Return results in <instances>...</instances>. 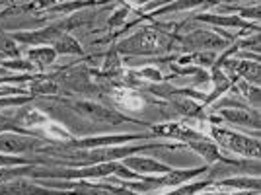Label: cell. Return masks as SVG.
<instances>
[{
    "instance_id": "ba28073f",
    "label": "cell",
    "mask_w": 261,
    "mask_h": 195,
    "mask_svg": "<svg viewBox=\"0 0 261 195\" xmlns=\"http://www.w3.org/2000/svg\"><path fill=\"white\" fill-rule=\"evenodd\" d=\"M215 66L222 68L230 78H238L246 80L253 86H259L261 80V66L259 61H251V59H240V57H230L222 63H215Z\"/></svg>"
},
{
    "instance_id": "603a6c76",
    "label": "cell",
    "mask_w": 261,
    "mask_h": 195,
    "mask_svg": "<svg viewBox=\"0 0 261 195\" xmlns=\"http://www.w3.org/2000/svg\"><path fill=\"white\" fill-rule=\"evenodd\" d=\"M0 133H20V135H33L30 131L18 127V123L14 119V115H8V113H2L0 111ZM35 137V135H33Z\"/></svg>"
},
{
    "instance_id": "5b68a950",
    "label": "cell",
    "mask_w": 261,
    "mask_h": 195,
    "mask_svg": "<svg viewBox=\"0 0 261 195\" xmlns=\"http://www.w3.org/2000/svg\"><path fill=\"white\" fill-rule=\"evenodd\" d=\"M175 43L179 45V51L184 53H201V51H213V53H224L228 49L230 41L224 39L218 32L211 30H193L184 35H177Z\"/></svg>"
},
{
    "instance_id": "5bb4252c",
    "label": "cell",
    "mask_w": 261,
    "mask_h": 195,
    "mask_svg": "<svg viewBox=\"0 0 261 195\" xmlns=\"http://www.w3.org/2000/svg\"><path fill=\"white\" fill-rule=\"evenodd\" d=\"M123 166H127L129 170L133 172H137L139 176H146V174H154V176H160V174H166L172 170V166H168V164L164 162H158V160H154V158H148V156H139V154H135V156H127L125 160H121Z\"/></svg>"
},
{
    "instance_id": "277c9868",
    "label": "cell",
    "mask_w": 261,
    "mask_h": 195,
    "mask_svg": "<svg viewBox=\"0 0 261 195\" xmlns=\"http://www.w3.org/2000/svg\"><path fill=\"white\" fill-rule=\"evenodd\" d=\"M207 135L217 142L220 149L232 154H240L246 158H259V137H248L244 133L232 129H224L220 125L207 123Z\"/></svg>"
},
{
    "instance_id": "ac0fdd59",
    "label": "cell",
    "mask_w": 261,
    "mask_h": 195,
    "mask_svg": "<svg viewBox=\"0 0 261 195\" xmlns=\"http://www.w3.org/2000/svg\"><path fill=\"white\" fill-rule=\"evenodd\" d=\"M232 80V88L238 92V98L240 100H244V102H250L251 108L257 109L259 106V86H253L250 82H246V80H238V78H230Z\"/></svg>"
},
{
    "instance_id": "ffe728a7",
    "label": "cell",
    "mask_w": 261,
    "mask_h": 195,
    "mask_svg": "<svg viewBox=\"0 0 261 195\" xmlns=\"http://www.w3.org/2000/svg\"><path fill=\"white\" fill-rule=\"evenodd\" d=\"M130 12H133V4H130V2L121 4L119 8L108 18V28H106V30H117V32H119L121 28L125 26V20H127V16H129Z\"/></svg>"
},
{
    "instance_id": "8fae6325",
    "label": "cell",
    "mask_w": 261,
    "mask_h": 195,
    "mask_svg": "<svg viewBox=\"0 0 261 195\" xmlns=\"http://www.w3.org/2000/svg\"><path fill=\"white\" fill-rule=\"evenodd\" d=\"M191 22L199 23H208L213 28H232V30H240V32H250V33H259V26L257 23L246 22L238 18L236 14H228V16H222V14H195L191 16Z\"/></svg>"
},
{
    "instance_id": "4316f807",
    "label": "cell",
    "mask_w": 261,
    "mask_h": 195,
    "mask_svg": "<svg viewBox=\"0 0 261 195\" xmlns=\"http://www.w3.org/2000/svg\"><path fill=\"white\" fill-rule=\"evenodd\" d=\"M259 191H228V193H222V195H257Z\"/></svg>"
},
{
    "instance_id": "6da1fadb",
    "label": "cell",
    "mask_w": 261,
    "mask_h": 195,
    "mask_svg": "<svg viewBox=\"0 0 261 195\" xmlns=\"http://www.w3.org/2000/svg\"><path fill=\"white\" fill-rule=\"evenodd\" d=\"M94 20H96L94 10H80L70 14V16H66L63 20H57V22L49 23L45 28L33 30V32H14L10 33V37L16 43L32 45V47H53L55 41H59L63 35L70 33L74 28L88 26Z\"/></svg>"
},
{
    "instance_id": "7402d4cb",
    "label": "cell",
    "mask_w": 261,
    "mask_h": 195,
    "mask_svg": "<svg viewBox=\"0 0 261 195\" xmlns=\"http://www.w3.org/2000/svg\"><path fill=\"white\" fill-rule=\"evenodd\" d=\"M0 55L2 57H10V59H22L20 49H18L16 41L10 37V33H0Z\"/></svg>"
},
{
    "instance_id": "cb8c5ba5",
    "label": "cell",
    "mask_w": 261,
    "mask_h": 195,
    "mask_svg": "<svg viewBox=\"0 0 261 195\" xmlns=\"http://www.w3.org/2000/svg\"><path fill=\"white\" fill-rule=\"evenodd\" d=\"M224 8H234V10H238V18H242V20H246V22H250V20H253V22L257 23L259 22V18H261V10H259V6L255 4V6H251V8H238V6H230V4H222Z\"/></svg>"
},
{
    "instance_id": "7a4b0ae2",
    "label": "cell",
    "mask_w": 261,
    "mask_h": 195,
    "mask_svg": "<svg viewBox=\"0 0 261 195\" xmlns=\"http://www.w3.org/2000/svg\"><path fill=\"white\" fill-rule=\"evenodd\" d=\"M57 104L65 106L66 109H70L72 113H76L78 117L86 121H98V123H109V125H123V123H135L150 129V123L141 119H133L127 113L119 111L117 108H113L111 104H99L96 100H84V98H57Z\"/></svg>"
},
{
    "instance_id": "44dd1931",
    "label": "cell",
    "mask_w": 261,
    "mask_h": 195,
    "mask_svg": "<svg viewBox=\"0 0 261 195\" xmlns=\"http://www.w3.org/2000/svg\"><path fill=\"white\" fill-rule=\"evenodd\" d=\"M137 76L141 78L144 84H162L164 80H166L162 68H158V66H142L141 70H137Z\"/></svg>"
},
{
    "instance_id": "3957f363",
    "label": "cell",
    "mask_w": 261,
    "mask_h": 195,
    "mask_svg": "<svg viewBox=\"0 0 261 195\" xmlns=\"http://www.w3.org/2000/svg\"><path fill=\"white\" fill-rule=\"evenodd\" d=\"M208 172H211V166H199V168H187V170L172 168L170 172L154 176V178H142L141 182H125V180H113V182L123 185V187H127L130 191L146 193V191L162 189V187L175 189V187H179V185H184V184H189V182H193L195 178L203 176V174H208Z\"/></svg>"
},
{
    "instance_id": "30bf717a",
    "label": "cell",
    "mask_w": 261,
    "mask_h": 195,
    "mask_svg": "<svg viewBox=\"0 0 261 195\" xmlns=\"http://www.w3.org/2000/svg\"><path fill=\"white\" fill-rule=\"evenodd\" d=\"M0 195H72V189L61 191V189H51L41 184L30 182L25 178H16L8 182H0Z\"/></svg>"
},
{
    "instance_id": "e0dca14e",
    "label": "cell",
    "mask_w": 261,
    "mask_h": 195,
    "mask_svg": "<svg viewBox=\"0 0 261 195\" xmlns=\"http://www.w3.org/2000/svg\"><path fill=\"white\" fill-rule=\"evenodd\" d=\"M28 61L35 66L39 75H45L47 66H51L57 61V53L53 47H32L28 51Z\"/></svg>"
},
{
    "instance_id": "4fadbf2b",
    "label": "cell",
    "mask_w": 261,
    "mask_h": 195,
    "mask_svg": "<svg viewBox=\"0 0 261 195\" xmlns=\"http://www.w3.org/2000/svg\"><path fill=\"white\" fill-rule=\"evenodd\" d=\"M217 113L222 117V121H230L232 125L259 133V109H218Z\"/></svg>"
},
{
    "instance_id": "8992f818",
    "label": "cell",
    "mask_w": 261,
    "mask_h": 195,
    "mask_svg": "<svg viewBox=\"0 0 261 195\" xmlns=\"http://www.w3.org/2000/svg\"><path fill=\"white\" fill-rule=\"evenodd\" d=\"M152 133H127V135H98V137H82V139H72L65 144H55L61 151H88V149H106V147H119L127 144L130 141H146L152 139Z\"/></svg>"
},
{
    "instance_id": "9a60e30c",
    "label": "cell",
    "mask_w": 261,
    "mask_h": 195,
    "mask_svg": "<svg viewBox=\"0 0 261 195\" xmlns=\"http://www.w3.org/2000/svg\"><path fill=\"white\" fill-rule=\"evenodd\" d=\"M208 75H211L213 88H211V92H208L207 96H205V100H203V108H211L218 98L226 96L230 90H232V80H230V76L226 75L222 68L213 66V68L208 70Z\"/></svg>"
},
{
    "instance_id": "9c48e42d",
    "label": "cell",
    "mask_w": 261,
    "mask_h": 195,
    "mask_svg": "<svg viewBox=\"0 0 261 195\" xmlns=\"http://www.w3.org/2000/svg\"><path fill=\"white\" fill-rule=\"evenodd\" d=\"M101 96H108L113 102V108H123L127 111H139L144 108L146 102L152 104L156 98L141 92V90H135V88H108L101 92Z\"/></svg>"
},
{
    "instance_id": "d6986e66",
    "label": "cell",
    "mask_w": 261,
    "mask_h": 195,
    "mask_svg": "<svg viewBox=\"0 0 261 195\" xmlns=\"http://www.w3.org/2000/svg\"><path fill=\"white\" fill-rule=\"evenodd\" d=\"M53 49L57 55H80V57H86L84 49H82V45L78 43V39L76 37H72L70 33H66V35H63L59 41H55Z\"/></svg>"
},
{
    "instance_id": "484cf974",
    "label": "cell",
    "mask_w": 261,
    "mask_h": 195,
    "mask_svg": "<svg viewBox=\"0 0 261 195\" xmlns=\"http://www.w3.org/2000/svg\"><path fill=\"white\" fill-rule=\"evenodd\" d=\"M18 8H22V6H18V4H12L10 8H6V10H0V18H2V16H10V14H16V12H20Z\"/></svg>"
},
{
    "instance_id": "2e32d148",
    "label": "cell",
    "mask_w": 261,
    "mask_h": 195,
    "mask_svg": "<svg viewBox=\"0 0 261 195\" xmlns=\"http://www.w3.org/2000/svg\"><path fill=\"white\" fill-rule=\"evenodd\" d=\"M261 182L259 176L253 178H226V180H215L211 189H232V191H259Z\"/></svg>"
},
{
    "instance_id": "52a82bcc",
    "label": "cell",
    "mask_w": 261,
    "mask_h": 195,
    "mask_svg": "<svg viewBox=\"0 0 261 195\" xmlns=\"http://www.w3.org/2000/svg\"><path fill=\"white\" fill-rule=\"evenodd\" d=\"M47 144H53L47 139H39L33 135H20V133H0V152L22 156L23 152H41Z\"/></svg>"
},
{
    "instance_id": "83f0119b",
    "label": "cell",
    "mask_w": 261,
    "mask_h": 195,
    "mask_svg": "<svg viewBox=\"0 0 261 195\" xmlns=\"http://www.w3.org/2000/svg\"><path fill=\"white\" fill-rule=\"evenodd\" d=\"M197 195H222V191H201V193H197Z\"/></svg>"
},
{
    "instance_id": "7c38bea8",
    "label": "cell",
    "mask_w": 261,
    "mask_h": 195,
    "mask_svg": "<svg viewBox=\"0 0 261 195\" xmlns=\"http://www.w3.org/2000/svg\"><path fill=\"white\" fill-rule=\"evenodd\" d=\"M185 149H191V151L197 152L199 156H203L205 162H207V166H213V164H217V162L230 164V166H242V162L234 160V158H228L226 154H222L220 147H218L217 142L213 141L208 135L201 137V139H197V141H189L187 144H185Z\"/></svg>"
},
{
    "instance_id": "d4e9b609",
    "label": "cell",
    "mask_w": 261,
    "mask_h": 195,
    "mask_svg": "<svg viewBox=\"0 0 261 195\" xmlns=\"http://www.w3.org/2000/svg\"><path fill=\"white\" fill-rule=\"evenodd\" d=\"M35 98L33 96H6L0 98V109H10V108H22V106H28L32 104Z\"/></svg>"
}]
</instances>
